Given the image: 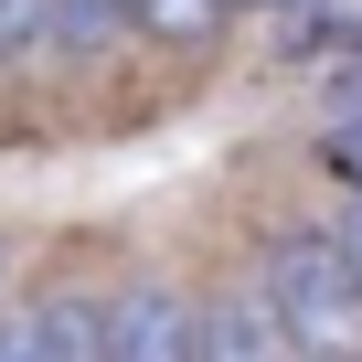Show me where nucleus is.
<instances>
[{"mask_svg": "<svg viewBox=\"0 0 362 362\" xmlns=\"http://www.w3.org/2000/svg\"><path fill=\"white\" fill-rule=\"evenodd\" d=\"M43 33H54V0H0V64L43 54Z\"/></svg>", "mask_w": 362, "mask_h": 362, "instance_id": "nucleus-8", "label": "nucleus"}, {"mask_svg": "<svg viewBox=\"0 0 362 362\" xmlns=\"http://www.w3.org/2000/svg\"><path fill=\"white\" fill-rule=\"evenodd\" d=\"M330 235H341V245H351V267H362V203H351V214H341Z\"/></svg>", "mask_w": 362, "mask_h": 362, "instance_id": "nucleus-10", "label": "nucleus"}, {"mask_svg": "<svg viewBox=\"0 0 362 362\" xmlns=\"http://www.w3.org/2000/svg\"><path fill=\"white\" fill-rule=\"evenodd\" d=\"M128 33H139V0H54L43 54H54V64H96V54H117Z\"/></svg>", "mask_w": 362, "mask_h": 362, "instance_id": "nucleus-5", "label": "nucleus"}, {"mask_svg": "<svg viewBox=\"0 0 362 362\" xmlns=\"http://www.w3.org/2000/svg\"><path fill=\"white\" fill-rule=\"evenodd\" d=\"M0 362H43V351H33V330H0Z\"/></svg>", "mask_w": 362, "mask_h": 362, "instance_id": "nucleus-9", "label": "nucleus"}, {"mask_svg": "<svg viewBox=\"0 0 362 362\" xmlns=\"http://www.w3.org/2000/svg\"><path fill=\"white\" fill-rule=\"evenodd\" d=\"M267 11H298V0H267Z\"/></svg>", "mask_w": 362, "mask_h": 362, "instance_id": "nucleus-11", "label": "nucleus"}, {"mask_svg": "<svg viewBox=\"0 0 362 362\" xmlns=\"http://www.w3.org/2000/svg\"><path fill=\"white\" fill-rule=\"evenodd\" d=\"M341 54H362V11L351 0H298L288 11V64H341Z\"/></svg>", "mask_w": 362, "mask_h": 362, "instance_id": "nucleus-6", "label": "nucleus"}, {"mask_svg": "<svg viewBox=\"0 0 362 362\" xmlns=\"http://www.w3.org/2000/svg\"><path fill=\"white\" fill-rule=\"evenodd\" d=\"M224 11H235V0H139V33L170 43V54H192V43L224 33Z\"/></svg>", "mask_w": 362, "mask_h": 362, "instance_id": "nucleus-7", "label": "nucleus"}, {"mask_svg": "<svg viewBox=\"0 0 362 362\" xmlns=\"http://www.w3.org/2000/svg\"><path fill=\"white\" fill-rule=\"evenodd\" d=\"M256 288L277 298V320L298 330L309 362H362V267L341 235L320 224H277L256 245Z\"/></svg>", "mask_w": 362, "mask_h": 362, "instance_id": "nucleus-1", "label": "nucleus"}, {"mask_svg": "<svg viewBox=\"0 0 362 362\" xmlns=\"http://www.w3.org/2000/svg\"><path fill=\"white\" fill-rule=\"evenodd\" d=\"M22 330H33L43 362H107V298H86V288H54Z\"/></svg>", "mask_w": 362, "mask_h": 362, "instance_id": "nucleus-4", "label": "nucleus"}, {"mask_svg": "<svg viewBox=\"0 0 362 362\" xmlns=\"http://www.w3.org/2000/svg\"><path fill=\"white\" fill-rule=\"evenodd\" d=\"M203 362H309V351L267 288H214L203 298Z\"/></svg>", "mask_w": 362, "mask_h": 362, "instance_id": "nucleus-3", "label": "nucleus"}, {"mask_svg": "<svg viewBox=\"0 0 362 362\" xmlns=\"http://www.w3.org/2000/svg\"><path fill=\"white\" fill-rule=\"evenodd\" d=\"M107 362H203V298H181L170 277L107 288Z\"/></svg>", "mask_w": 362, "mask_h": 362, "instance_id": "nucleus-2", "label": "nucleus"}]
</instances>
